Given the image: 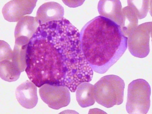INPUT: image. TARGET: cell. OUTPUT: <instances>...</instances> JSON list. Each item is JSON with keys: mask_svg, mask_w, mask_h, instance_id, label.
Listing matches in <instances>:
<instances>
[{"mask_svg": "<svg viewBox=\"0 0 152 114\" xmlns=\"http://www.w3.org/2000/svg\"><path fill=\"white\" fill-rule=\"evenodd\" d=\"M115 1H100L98 6V9L100 16L108 18L115 22L121 27L123 20L121 15V9L117 10L118 7H115Z\"/></svg>", "mask_w": 152, "mask_h": 114, "instance_id": "obj_12", "label": "cell"}, {"mask_svg": "<svg viewBox=\"0 0 152 114\" xmlns=\"http://www.w3.org/2000/svg\"><path fill=\"white\" fill-rule=\"evenodd\" d=\"M151 88L143 79L133 80L129 85L126 110L130 114H146L150 107Z\"/></svg>", "mask_w": 152, "mask_h": 114, "instance_id": "obj_4", "label": "cell"}, {"mask_svg": "<svg viewBox=\"0 0 152 114\" xmlns=\"http://www.w3.org/2000/svg\"><path fill=\"white\" fill-rule=\"evenodd\" d=\"M21 72L16 66L12 59L1 61V78L9 82H15L19 78Z\"/></svg>", "mask_w": 152, "mask_h": 114, "instance_id": "obj_13", "label": "cell"}, {"mask_svg": "<svg viewBox=\"0 0 152 114\" xmlns=\"http://www.w3.org/2000/svg\"><path fill=\"white\" fill-rule=\"evenodd\" d=\"M69 91L65 85L45 84L40 87L39 93L42 100L49 107L58 110L69 104Z\"/></svg>", "mask_w": 152, "mask_h": 114, "instance_id": "obj_6", "label": "cell"}, {"mask_svg": "<svg viewBox=\"0 0 152 114\" xmlns=\"http://www.w3.org/2000/svg\"><path fill=\"white\" fill-rule=\"evenodd\" d=\"M151 31L152 22H149L139 25L130 33L128 46L132 55L140 58H145L148 55Z\"/></svg>", "mask_w": 152, "mask_h": 114, "instance_id": "obj_5", "label": "cell"}, {"mask_svg": "<svg viewBox=\"0 0 152 114\" xmlns=\"http://www.w3.org/2000/svg\"><path fill=\"white\" fill-rule=\"evenodd\" d=\"M94 86L95 100L98 104L109 108L123 103L125 84L118 76H104Z\"/></svg>", "mask_w": 152, "mask_h": 114, "instance_id": "obj_3", "label": "cell"}, {"mask_svg": "<svg viewBox=\"0 0 152 114\" xmlns=\"http://www.w3.org/2000/svg\"><path fill=\"white\" fill-rule=\"evenodd\" d=\"M76 99L79 105L83 108L92 106L95 102L94 88L88 82L80 84L76 90Z\"/></svg>", "mask_w": 152, "mask_h": 114, "instance_id": "obj_11", "label": "cell"}, {"mask_svg": "<svg viewBox=\"0 0 152 114\" xmlns=\"http://www.w3.org/2000/svg\"><path fill=\"white\" fill-rule=\"evenodd\" d=\"M28 44L25 71L38 87L45 84L64 85L66 71L64 58L57 47L42 34Z\"/></svg>", "mask_w": 152, "mask_h": 114, "instance_id": "obj_2", "label": "cell"}, {"mask_svg": "<svg viewBox=\"0 0 152 114\" xmlns=\"http://www.w3.org/2000/svg\"><path fill=\"white\" fill-rule=\"evenodd\" d=\"M39 25L36 17L26 16L22 18L18 22L15 29V44H28Z\"/></svg>", "mask_w": 152, "mask_h": 114, "instance_id": "obj_8", "label": "cell"}, {"mask_svg": "<svg viewBox=\"0 0 152 114\" xmlns=\"http://www.w3.org/2000/svg\"><path fill=\"white\" fill-rule=\"evenodd\" d=\"M64 8L60 4L54 2L43 4L38 9L36 18L40 25L48 22L59 20L63 18Z\"/></svg>", "mask_w": 152, "mask_h": 114, "instance_id": "obj_10", "label": "cell"}, {"mask_svg": "<svg viewBox=\"0 0 152 114\" xmlns=\"http://www.w3.org/2000/svg\"><path fill=\"white\" fill-rule=\"evenodd\" d=\"M80 34L84 56L93 70L99 74L107 72L127 48L128 38L120 25L102 16L87 22Z\"/></svg>", "mask_w": 152, "mask_h": 114, "instance_id": "obj_1", "label": "cell"}, {"mask_svg": "<svg viewBox=\"0 0 152 114\" xmlns=\"http://www.w3.org/2000/svg\"><path fill=\"white\" fill-rule=\"evenodd\" d=\"M36 0H14L7 3L2 12L6 20L10 22L18 21L25 15L31 14L36 6Z\"/></svg>", "mask_w": 152, "mask_h": 114, "instance_id": "obj_7", "label": "cell"}, {"mask_svg": "<svg viewBox=\"0 0 152 114\" xmlns=\"http://www.w3.org/2000/svg\"><path fill=\"white\" fill-rule=\"evenodd\" d=\"M15 95L21 106L27 109L34 107L38 103L36 86L31 81L27 80L17 88Z\"/></svg>", "mask_w": 152, "mask_h": 114, "instance_id": "obj_9", "label": "cell"}]
</instances>
